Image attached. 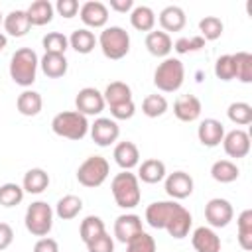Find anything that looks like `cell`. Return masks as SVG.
<instances>
[{"label":"cell","mask_w":252,"mask_h":252,"mask_svg":"<svg viewBox=\"0 0 252 252\" xmlns=\"http://www.w3.org/2000/svg\"><path fill=\"white\" fill-rule=\"evenodd\" d=\"M173 114L181 122H193L201 114V100L195 94H181L173 104Z\"/></svg>","instance_id":"obj_16"},{"label":"cell","mask_w":252,"mask_h":252,"mask_svg":"<svg viewBox=\"0 0 252 252\" xmlns=\"http://www.w3.org/2000/svg\"><path fill=\"white\" fill-rule=\"evenodd\" d=\"M114 161L124 169H132L134 165H138L140 161V152H138V146L134 142H120L116 148H114Z\"/></svg>","instance_id":"obj_20"},{"label":"cell","mask_w":252,"mask_h":252,"mask_svg":"<svg viewBox=\"0 0 252 252\" xmlns=\"http://www.w3.org/2000/svg\"><path fill=\"white\" fill-rule=\"evenodd\" d=\"M197 136H199V142L207 148H215L222 142L224 138V126L215 120V118H205L201 124H199V130H197Z\"/></svg>","instance_id":"obj_15"},{"label":"cell","mask_w":252,"mask_h":252,"mask_svg":"<svg viewBox=\"0 0 252 252\" xmlns=\"http://www.w3.org/2000/svg\"><path fill=\"white\" fill-rule=\"evenodd\" d=\"M26 12L32 26H45L53 20V6L47 0H35Z\"/></svg>","instance_id":"obj_26"},{"label":"cell","mask_w":252,"mask_h":252,"mask_svg":"<svg viewBox=\"0 0 252 252\" xmlns=\"http://www.w3.org/2000/svg\"><path fill=\"white\" fill-rule=\"evenodd\" d=\"M104 232V222L98 219V217H87L83 222H81V228H79V234H81V240L87 244L91 242L93 238L100 236Z\"/></svg>","instance_id":"obj_37"},{"label":"cell","mask_w":252,"mask_h":252,"mask_svg":"<svg viewBox=\"0 0 252 252\" xmlns=\"http://www.w3.org/2000/svg\"><path fill=\"white\" fill-rule=\"evenodd\" d=\"M234 77L242 83H252V55L248 51H238L232 55Z\"/></svg>","instance_id":"obj_32"},{"label":"cell","mask_w":252,"mask_h":252,"mask_svg":"<svg viewBox=\"0 0 252 252\" xmlns=\"http://www.w3.org/2000/svg\"><path fill=\"white\" fill-rule=\"evenodd\" d=\"M100 49L104 53V57L108 59H122L128 51H130V35L126 33V30L118 28V26H110L106 28L100 37H98Z\"/></svg>","instance_id":"obj_5"},{"label":"cell","mask_w":252,"mask_h":252,"mask_svg":"<svg viewBox=\"0 0 252 252\" xmlns=\"http://www.w3.org/2000/svg\"><path fill=\"white\" fill-rule=\"evenodd\" d=\"M191 244L197 252H220V238L207 226H199L193 232Z\"/></svg>","instance_id":"obj_19"},{"label":"cell","mask_w":252,"mask_h":252,"mask_svg":"<svg viewBox=\"0 0 252 252\" xmlns=\"http://www.w3.org/2000/svg\"><path fill=\"white\" fill-rule=\"evenodd\" d=\"M0 22H2V12H0Z\"/></svg>","instance_id":"obj_52"},{"label":"cell","mask_w":252,"mask_h":252,"mask_svg":"<svg viewBox=\"0 0 252 252\" xmlns=\"http://www.w3.org/2000/svg\"><path fill=\"white\" fill-rule=\"evenodd\" d=\"M222 146L226 156L230 158H244L250 152V136L244 130H232L222 138Z\"/></svg>","instance_id":"obj_13"},{"label":"cell","mask_w":252,"mask_h":252,"mask_svg":"<svg viewBox=\"0 0 252 252\" xmlns=\"http://www.w3.org/2000/svg\"><path fill=\"white\" fill-rule=\"evenodd\" d=\"M159 26L165 32H181L185 28V12L179 6H167L159 14Z\"/></svg>","instance_id":"obj_22"},{"label":"cell","mask_w":252,"mask_h":252,"mask_svg":"<svg viewBox=\"0 0 252 252\" xmlns=\"http://www.w3.org/2000/svg\"><path fill=\"white\" fill-rule=\"evenodd\" d=\"M24 199V187L16 183H4L0 187V205L2 207H16Z\"/></svg>","instance_id":"obj_40"},{"label":"cell","mask_w":252,"mask_h":252,"mask_svg":"<svg viewBox=\"0 0 252 252\" xmlns=\"http://www.w3.org/2000/svg\"><path fill=\"white\" fill-rule=\"evenodd\" d=\"M87 250L89 252H114V242L106 232H102L100 236L87 242Z\"/></svg>","instance_id":"obj_45"},{"label":"cell","mask_w":252,"mask_h":252,"mask_svg":"<svg viewBox=\"0 0 252 252\" xmlns=\"http://www.w3.org/2000/svg\"><path fill=\"white\" fill-rule=\"evenodd\" d=\"M118 134H120V128L110 118H96L94 124L91 126V138H93V142L96 146H102V148L114 144L116 138H118Z\"/></svg>","instance_id":"obj_10"},{"label":"cell","mask_w":252,"mask_h":252,"mask_svg":"<svg viewBox=\"0 0 252 252\" xmlns=\"http://www.w3.org/2000/svg\"><path fill=\"white\" fill-rule=\"evenodd\" d=\"M132 6H134L132 0H110V8L120 14H126L128 10H132Z\"/></svg>","instance_id":"obj_50"},{"label":"cell","mask_w":252,"mask_h":252,"mask_svg":"<svg viewBox=\"0 0 252 252\" xmlns=\"http://www.w3.org/2000/svg\"><path fill=\"white\" fill-rule=\"evenodd\" d=\"M41 71L49 79H59L67 73V59L59 53H45L41 57Z\"/></svg>","instance_id":"obj_25"},{"label":"cell","mask_w":252,"mask_h":252,"mask_svg":"<svg viewBox=\"0 0 252 252\" xmlns=\"http://www.w3.org/2000/svg\"><path fill=\"white\" fill-rule=\"evenodd\" d=\"M130 24L134 30L138 32H152L154 26H156V16H154V10L148 8V6H138L132 10V16H130Z\"/></svg>","instance_id":"obj_30"},{"label":"cell","mask_w":252,"mask_h":252,"mask_svg":"<svg viewBox=\"0 0 252 252\" xmlns=\"http://www.w3.org/2000/svg\"><path fill=\"white\" fill-rule=\"evenodd\" d=\"M69 43L77 53H91L96 45V39L89 30H75L69 37Z\"/></svg>","instance_id":"obj_34"},{"label":"cell","mask_w":252,"mask_h":252,"mask_svg":"<svg viewBox=\"0 0 252 252\" xmlns=\"http://www.w3.org/2000/svg\"><path fill=\"white\" fill-rule=\"evenodd\" d=\"M112 195H114V201L118 207L122 209H132L140 203V185H138V177L130 171H122L118 173L114 179H112Z\"/></svg>","instance_id":"obj_2"},{"label":"cell","mask_w":252,"mask_h":252,"mask_svg":"<svg viewBox=\"0 0 252 252\" xmlns=\"http://www.w3.org/2000/svg\"><path fill=\"white\" fill-rule=\"evenodd\" d=\"M47 185H49V175H47V171H43L39 167H33L24 175V191H28V193H33V195L43 193L47 189Z\"/></svg>","instance_id":"obj_27"},{"label":"cell","mask_w":252,"mask_h":252,"mask_svg":"<svg viewBox=\"0 0 252 252\" xmlns=\"http://www.w3.org/2000/svg\"><path fill=\"white\" fill-rule=\"evenodd\" d=\"M165 191L173 199H187L193 193V177L185 171H173L165 179Z\"/></svg>","instance_id":"obj_11"},{"label":"cell","mask_w":252,"mask_h":252,"mask_svg":"<svg viewBox=\"0 0 252 252\" xmlns=\"http://www.w3.org/2000/svg\"><path fill=\"white\" fill-rule=\"evenodd\" d=\"M37 55L30 47H22L12 55L10 61V77L20 87H30L35 81L37 73Z\"/></svg>","instance_id":"obj_1"},{"label":"cell","mask_w":252,"mask_h":252,"mask_svg":"<svg viewBox=\"0 0 252 252\" xmlns=\"http://www.w3.org/2000/svg\"><path fill=\"white\" fill-rule=\"evenodd\" d=\"M191 222H193L191 213L185 207L175 205V209H173V213H171V217H169V220L165 224V230L169 232V236H173V238L179 240V238H185L189 234Z\"/></svg>","instance_id":"obj_12"},{"label":"cell","mask_w":252,"mask_h":252,"mask_svg":"<svg viewBox=\"0 0 252 252\" xmlns=\"http://www.w3.org/2000/svg\"><path fill=\"white\" fill-rule=\"evenodd\" d=\"M102 96H104V102H108L110 106H116V104H120V102L132 100V91H130V87H128L126 83L114 81V83H110V85L106 87V91H104Z\"/></svg>","instance_id":"obj_31"},{"label":"cell","mask_w":252,"mask_h":252,"mask_svg":"<svg viewBox=\"0 0 252 252\" xmlns=\"http://www.w3.org/2000/svg\"><path fill=\"white\" fill-rule=\"evenodd\" d=\"M126 252H156V240L148 232H140L126 244Z\"/></svg>","instance_id":"obj_42"},{"label":"cell","mask_w":252,"mask_h":252,"mask_svg":"<svg viewBox=\"0 0 252 252\" xmlns=\"http://www.w3.org/2000/svg\"><path fill=\"white\" fill-rule=\"evenodd\" d=\"M146 47L154 57H165L171 47V37L165 32H150L146 35Z\"/></svg>","instance_id":"obj_24"},{"label":"cell","mask_w":252,"mask_h":252,"mask_svg":"<svg viewBox=\"0 0 252 252\" xmlns=\"http://www.w3.org/2000/svg\"><path fill=\"white\" fill-rule=\"evenodd\" d=\"M177 203H169V201H159V203H152L146 209V220L152 228H165L173 209Z\"/></svg>","instance_id":"obj_17"},{"label":"cell","mask_w":252,"mask_h":252,"mask_svg":"<svg viewBox=\"0 0 252 252\" xmlns=\"http://www.w3.org/2000/svg\"><path fill=\"white\" fill-rule=\"evenodd\" d=\"M16 106H18V112L24 114V116H37L41 112L43 100H41V94L39 93H35V91H24L18 96Z\"/></svg>","instance_id":"obj_23"},{"label":"cell","mask_w":252,"mask_h":252,"mask_svg":"<svg viewBox=\"0 0 252 252\" xmlns=\"http://www.w3.org/2000/svg\"><path fill=\"white\" fill-rule=\"evenodd\" d=\"M30 28H32V22L28 18V12H24V10H14L4 18V30L14 37L26 35L30 32Z\"/></svg>","instance_id":"obj_21"},{"label":"cell","mask_w":252,"mask_h":252,"mask_svg":"<svg viewBox=\"0 0 252 252\" xmlns=\"http://www.w3.org/2000/svg\"><path fill=\"white\" fill-rule=\"evenodd\" d=\"M211 175H213V179L219 181V183H232V181L238 179L240 171H238L236 163H232V161H228V159H219V161L213 163Z\"/></svg>","instance_id":"obj_29"},{"label":"cell","mask_w":252,"mask_h":252,"mask_svg":"<svg viewBox=\"0 0 252 252\" xmlns=\"http://www.w3.org/2000/svg\"><path fill=\"white\" fill-rule=\"evenodd\" d=\"M140 232H142V219L138 215H120L114 222V236L124 244H128Z\"/></svg>","instance_id":"obj_14"},{"label":"cell","mask_w":252,"mask_h":252,"mask_svg":"<svg viewBox=\"0 0 252 252\" xmlns=\"http://www.w3.org/2000/svg\"><path fill=\"white\" fill-rule=\"evenodd\" d=\"M33 252H59V244L53 238H39L33 246Z\"/></svg>","instance_id":"obj_49"},{"label":"cell","mask_w":252,"mask_h":252,"mask_svg":"<svg viewBox=\"0 0 252 252\" xmlns=\"http://www.w3.org/2000/svg\"><path fill=\"white\" fill-rule=\"evenodd\" d=\"M140 179L144 183H159L163 177H165V163L159 161V159H146L142 165H140Z\"/></svg>","instance_id":"obj_28"},{"label":"cell","mask_w":252,"mask_h":252,"mask_svg":"<svg viewBox=\"0 0 252 252\" xmlns=\"http://www.w3.org/2000/svg\"><path fill=\"white\" fill-rule=\"evenodd\" d=\"M81 209H83V201H81L79 197H75V195H65L63 199H59L55 211H57V217H59V219L71 220V219H75V217L81 213Z\"/></svg>","instance_id":"obj_35"},{"label":"cell","mask_w":252,"mask_h":252,"mask_svg":"<svg viewBox=\"0 0 252 252\" xmlns=\"http://www.w3.org/2000/svg\"><path fill=\"white\" fill-rule=\"evenodd\" d=\"M104 96L93 89V87H85L79 91L77 98H75V106H77V112L83 114V116H93V114H98L102 112L104 108Z\"/></svg>","instance_id":"obj_8"},{"label":"cell","mask_w":252,"mask_h":252,"mask_svg":"<svg viewBox=\"0 0 252 252\" xmlns=\"http://www.w3.org/2000/svg\"><path fill=\"white\" fill-rule=\"evenodd\" d=\"M165 110H167V100L161 94H148L142 102V112L150 118H158L165 114Z\"/></svg>","instance_id":"obj_38"},{"label":"cell","mask_w":252,"mask_h":252,"mask_svg":"<svg viewBox=\"0 0 252 252\" xmlns=\"http://www.w3.org/2000/svg\"><path fill=\"white\" fill-rule=\"evenodd\" d=\"M51 128L61 138H67V140H83L87 136L89 122L77 110H67V112L55 114V118L51 120Z\"/></svg>","instance_id":"obj_3"},{"label":"cell","mask_w":252,"mask_h":252,"mask_svg":"<svg viewBox=\"0 0 252 252\" xmlns=\"http://www.w3.org/2000/svg\"><path fill=\"white\" fill-rule=\"evenodd\" d=\"M108 161L100 156H91L87 158L79 169H77V179L83 187H89V189H94V187H100L104 183V179L108 177Z\"/></svg>","instance_id":"obj_6"},{"label":"cell","mask_w":252,"mask_h":252,"mask_svg":"<svg viewBox=\"0 0 252 252\" xmlns=\"http://www.w3.org/2000/svg\"><path fill=\"white\" fill-rule=\"evenodd\" d=\"M6 47V35L4 33H0V51Z\"/></svg>","instance_id":"obj_51"},{"label":"cell","mask_w":252,"mask_h":252,"mask_svg":"<svg viewBox=\"0 0 252 252\" xmlns=\"http://www.w3.org/2000/svg\"><path fill=\"white\" fill-rule=\"evenodd\" d=\"M43 49H45V53H59V55H65V49H67V45H69V39L63 35V33H59V32H51V33H47L45 37H43Z\"/></svg>","instance_id":"obj_41"},{"label":"cell","mask_w":252,"mask_h":252,"mask_svg":"<svg viewBox=\"0 0 252 252\" xmlns=\"http://www.w3.org/2000/svg\"><path fill=\"white\" fill-rule=\"evenodd\" d=\"M183 77H185L183 63L179 59L169 57L158 65L154 73V85L163 93H173L183 85Z\"/></svg>","instance_id":"obj_4"},{"label":"cell","mask_w":252,"mask_h":252,"mask_svg":"<svg viewBox=\"0 0 252 252\" xmlns=\"http://www.w3.org/2000/svg\"><path fill=\"white\" fill-rule=\"evenodd\" d=\"M232 215H234V211H232V205L226 201V199H211L209 203H207V207H205V219L209 220V224L211 226H215V228H222V226H226L230 220H232Z\"/></svg>","instance_id":"obj_9"},{"label":"cell","mask_w":252,"mask_h":252,"mask_svg":"<svg viewBox=\"0 0 252 252\" xmlns=\"http://www.w3.org/2000/svg\"><path fill=\"white\" fill-rule=\"evenodd\" d=\"M226 114H228V118H230L234 124H238V126H246V124L252 122V106H250L248 102H232V104L228 106Z\"/></svg>","instance_id":"obj_39"},{"label":"cell","mask_w":252,"mask_h":252,"mask_svg":"<svg viewBox=\"0 0 252 252\" xmlns=\"http://www.w3.org/2000/svg\"><path fill=\"white\" fill-rule=\"evenodd\" d=\"M53 226V211L47 203L35 201L26 211V228L33 236H47Z\"/></svg>","instance_id":"obj_7"},{"label":"cell","mask_w":252,"mask_h":252,"mask_svg":"<svg viewBox=\"0 0 252 252\" xmlns=\"http://www.w3.org/2000/svg\"><path fill=\"white\" fill-rule=\"evenodd\" d=\"M134 112H136V106H134L132 100L120 102V104H116V106H110V114H112L116 120H128V118L134 116Z\"/></svg>","instance_id":"obj_46"},{"label":"cell","mask_w":252,"mask_h":252,"mask_svg":"<svg viewBox=\"0 0 252 252\" xmlns=\"http://www.w3.org/2000/svg\"><path fill=\"white\" fill-rule=\"evenodd\" d=\"M238 244L242 250H252V211L246 209L238 217Z\"/></svg>","instance_id":"obj_33"},{"label":"cell","mask_w":252,"mask_h":252,"mask_svg":"<svg viewBox=\"0 0 252 252\" xmlns=\"http://www.w3.org/2000/svg\"><path fill=\"white\" fill-rule=\"evenodd\" d=\"M222 30H224V26H222V22H220V18H217V16H205L201 22H199V32H201V37L207 41H213V39H219L220 35H222Z\"/></svg>","instance_id":"obj_36"},{"label":"cell","mask_w":252,"mask_h":252,"mask_svg":"<svg viewBox=\"0 0 252 252\" xmlns=\"http://www.w3.org/2000/svg\"><path fill=\"white\" fill-rule=\"evenodd\" d=\"M173 47H175L177 53H189V51H197V49L205 47V39L201 35H195V37H179Z\"/></svg>","instance_id":"obj_44"},{"label":"cell","mask_w":252,"mask_h":252,"mask_svg":"<svg viewBox=\"0 0 252 252\" xmlns=\"http://www.w3.org/2000/svg\"><path fill=\"white\" fill-rule=\"evenodd\" d=\"M14 240V230L8 222H0V250H6Z\"/></svg>","instance_id":"obj_48"},{"label":"cell","mask_w":252,"mask_h":252,"mask_svg":"<svg viewBox=\"0 0 252 252\" xmlns=\"http://www.w3.org/2000/svg\"><path fill=\"white\" fill-rule=\"evenodd\" d=\"M81 20L91 28H102L108 22V8L102 2H85L81 6Z\"/></svg>","instance_id":"obj_18"},{"label":"cell","mask_w":252,"mask_h":252,"mask_svg":"<svg viewBox=\"0 0 252 252\" xmlns=\"http://www.w3.org/2000/svg\"><path fill=\"white\" fill-rule=\"evenodd\" d=\"M57 12L63 18H73L79 12V2L77 0H57Z\"/></svg>","instance_id":"obj_47"},{"label":"cell","mask_w":252,"mask_h":252,"mask_svg":"<svg viewBox=\"0 0 252 252\" xmlns=\"http://www.w3.org/2000/svg\"><path fill=\"white\" fill-rule=\"evenodd\" d=\"M215 75L220 81H232L234 79V61L232 55H220L215 63Z\"/></svg>","instance_id":"obj_43"}]
</instances>
